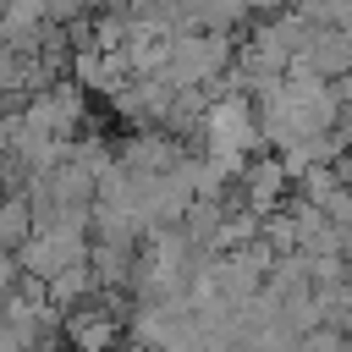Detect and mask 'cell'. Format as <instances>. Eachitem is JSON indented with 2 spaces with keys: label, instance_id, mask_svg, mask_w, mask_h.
Returning a JSON list of instances; mask_svg holds the SVG:
<instances>
[{
  "label": "cell",
  "instance_id": "obj_1",
  "mask_svg": "<svg viewBox=\"0 0 352 352\" xmlns=\"http://www.w3.org/2000/svg\"><path fill=\"white\" fill-rule=\"evenodd\" d=\"M22 236H28V209L22 204H0V248H11Z\"/></svg>",
  "mask_w": 352,
  "mask_h": 352
},
{
  "label": "cell",
  "instance_id": "obj_2",
  "mask_svg": "<svg viewBox=\"0 0 352 352\" xmlns=\"http://www.w3.org/2000/svg\"><path fill=\"white\" fill-rule=\"evenodd\" d=\"M0 280H6V258H0Z\"/></svg>",
  "mask_w": 352,
  "mask_h": 352
}]
</instances>
